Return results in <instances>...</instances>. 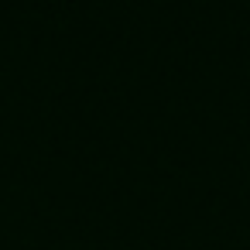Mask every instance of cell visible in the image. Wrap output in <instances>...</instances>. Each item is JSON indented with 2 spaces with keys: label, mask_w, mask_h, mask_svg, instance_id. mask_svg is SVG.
<instances>
[]
</instances>
